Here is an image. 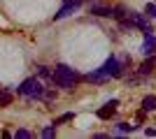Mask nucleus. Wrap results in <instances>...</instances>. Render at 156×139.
Segmentation results:
<instances>
[{"label": "nucleus", "mask_w": 156, "mask_h": 139, "mask_svg": "<svg viewBox=\"0 0 156 139\" xmlns=\"http://www.w3.org/2000/svg\"><path fill=\"white\" fill-rule=\"evenodd\" d=\"M14 137H16V139H28V137H33V134L28 132V130H16V134H14Z\"/></svg>", "instance_id": "dca6fc26"}, {"label": "nucleus", "mask_w": 156, "mask_h": 139, "mask_svg": "<svg viewBox=\"0 0 156 139\" xmlns=\"http://www.w3.org/2000/svg\"><path fill=\"white\" fill-rule=\"evenodd\" d=\"M72 2H77V5H82V2H84V0H72Z\"/></svg>", "instance_id": "6ab92c4d"}, {"label": "nucleus", "mask_w": 156, "mask_h": 139, "mask_svg": "<svg viewBox=\"0 0 156 139\" xmlns=\"http://www.w3.org/2000/svg\"><path fill=\"white\" fill-rule=\"evenodd\" d=\"M37 72H40V77H44V79H51V70H49V67H37Z\"/></svg>", "instance_id": "2eb2a0df"}, {"label": "nucleus", "mask_w": 156, "mask_h": 139, "mask_svg": "<svg viewBox=\"0 0 156 139\" xmlns=\"http://www.w3.org/2000/svg\"><path fill=\"white\" fill-rule=\"evenodd\" d=\"M144 14H147V16H151V19H156V2H147Z\"/></svg>", "instance_id": "ddd939ff"}, {"label": "nucleus", "mask_w": 156, "mask_h": 139, "mask_svg": "<svg viewBox=\"0 0 156 139\" xmlns=\"http://www.w3.org/2000/svg\"><path fill=\"white\" fill-rule=\"evenodd\" d=\"M54 134H56V123H54V125H49V127H44V130H42V137H54Z\"/></svg>", "instance_id": "4468645a"}, {"label": "nucleus", "mask_w": 156, "mask_h": 139, "mask_svg": "<svg viewBox=\"0 0 156 139\" xmlns=\"http://www.w3.org/2000/svg\"><path fill=\"white\" fill-rule=\"evenodd\" d=\"M100 72H103L107 79H110V77H114V79H117V77H121V63H119V60L112 56V58L105 60V65L100 67Z\"/></svg>", "instance_id": "7ed1b4c3"}, {"label": "nucleus", "mask_w": 156, "mask_h": 139, "mask_svg": "<svg viewBox=\"0 0 156 139\" xmlns=\"http://www.w3.org/2000/svg\"><path fill=\"white\" fill-rule=\"evenodd\" d=\"M7 104H12V93L0 91V107H7Z\"/></svg>", "instance_id": "f8f14e48"}, {"label": "nucleus", "mask_w": 156, "mask_h": 139, "mask_svg": "<svg viewBox=\"0 0 156 139\" xmlns=\"http://www.w3.org/2000/svg\"><path fill=\"white\" fill-rule=\"evenodd\" d=\"M89 12H91L93 16H112V7L103 5V2H91V5H89Z\"/></svg>", "instance_id": "39448f33"}, {"label": "nucleus", "mask_w": 156, "mask_h": 139, "mask_svg": "<svg viewBox=\"0 0 156 139\" xmlns=\"http://www.w3.org/2000/svg\"><path fill=\"white\" fill-rule=\"evenodd\" d=\"M51 81L61 88H72L79 81V74L68 65H56V70H54V74H51Z\"/></svg>", "instance_id": "f257e3e1"}, {"label": "nucleus", "mask_w": 156, "mask_h": 139, "mask_svg": "<svg viewBox=\"0 0 156 139\" xmlns=\"http://www.w3.org/2000/svg\"><path fill=\"white\" fill-rule=\"evenodd\" d=\"M142 53L149 58V56H156V37L154 35H147V40H144V44H142Z\"/></svg>", "instance_id": "6e6552de"}, {"label": "nucleus", "mask_w": 156, "mask_h": 139, "mask_svg": "<svg viewBox=\"0 0 156 139\" xmlns=\"http://www.w3.org/2000/svg\"><path fill=\"white\" fill-rule=\"evenodd\" d=\"M86 81H93V84H103V81H107V77H105L100 70H93L91 74H86Z\"/></svg>", "instance_id": "9d476101"}, {"label": "nucleus", "mask_w": 156, "mask_h": 139, "mask_svg": "<svg viewBox=\"0 0 156 139\" xmlns=\"http://www.w3.org/2000/svg\"><path fill=\"white\" fill-rule=\"evenodd\" d=\"M77 2H72V0H65V5L61 7L58 12H56V16L54 19H65V16H70V14H75V9H77Z\"/></svg>", "instance_id": "0eeeda50"}, {"label": "nucleus", "mask_w": 156, "mask_h": 139, "mask_svg": "<svg viewBox=\"0 0 156 139\" xmlns=\"http://www.w3.org/2000/svg\"><path fill=\"white\" fill-rule=\"evenodd\" d=\"M128 21L133 23V26H137L140 30H144L147 35H149V33H154V30H151V26H149V21H147V14H135V12H128Z\"/></svg>", "instance_id": "20e7f679"}, {"label": "nucleus", "mask_w": 156, "mask_h": 139, "mask_svg": "<svg viewBox=\"0 0 156 139\" xmlns=\"http://www.w3.org/2000/svg\"><path fill=\"white\" fill-rule=\"evenodd\" d=\"M156 109V95H147L142 100V111H154Z\"/></svg>", "instance_id": "9b49d317"}, {"label": "nucleus", "mask_w": 156, "mask_h": 139, "mask_svg": "<svg viewBox=\"0 0 156 139\" xmlns=\"http://www.w3.org/2000/svg\"><path fill=\"white\" fill-rule=\"evenodd\" d=\"M65 121H72V114H63V116L56 121V125H58V123H65Z\"/></svg>", "instance_id": "a211bd4d"}, {"label": "nucleus", "mask_w": 156, "mask_h": 139, "mask_svg": "<svg viewBox=\"0 0 156 139\" xmlns=\"http://www.w3.org/2000/svg\"><path fill=\"white\" fill-rule=\"evenodd\" d=\"M19 93L26 95V98H42L44 95V86H42V81L37 77H30V79H26L19 86Z\"/></svg>", "instance_id": "f03ea898"}, {"label": "nucleus", "mask_w": 156, "mask_h": 139, "mask_svg": "<svg viewBox=\"0 0 156 139\" xmlns=\"http://www.w3.org/2000/svg\"><path fill=\"white\" fill-rule=\"evenodd\" d=\"M117 107H119V100H110V102H107V104L103 107V109H98V118H110L112 114L117 111Z\"/></svg>", "instance_id": "423d86ee"}, {"label": "nucleus", "mask_w": 156, "mask_h": 139, "mask_svg": "<svg viewBox=\"0 0 156 139\" xmlns=\"http://www.w3.org/2000/svg\"><path fill=\"white\" fill-rule=\"evenodd\" d=\"M154 67H156V56H149V60H144L142 67H140V74H142V77H147Z\"/></svg>", "instance_id": "1a4fd4ad"}, {"label": "nucleus", "mask_w": 156, "mask_h": 139, "mask_svg": "<svg viewBox=\"0 0 156 139\" xmlns=\"http://www.w3.org/2000/svg\"><path fill=\"white\" fill-rule=\"evenodd\" d=\"M133 127H135V125H128V123H119V130H121V132H133Z\"/></svg>", "instance_id": "f3484780"}]
</instances>
